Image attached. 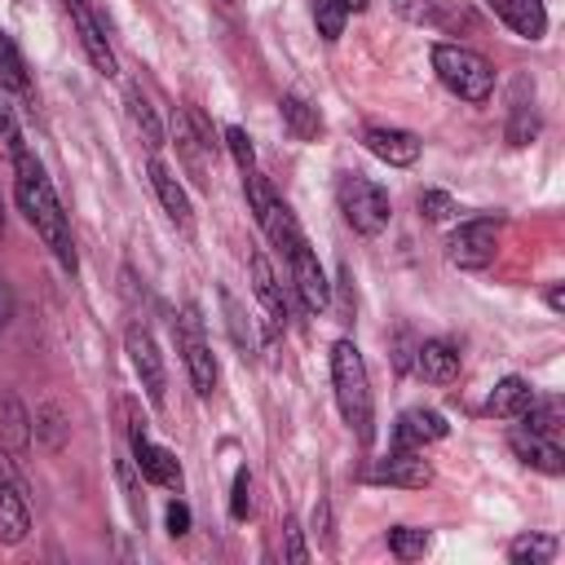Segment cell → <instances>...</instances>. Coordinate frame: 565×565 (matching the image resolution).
Listing matches in <instances>:
<instances>
[{
	"label": "cell",
	"mask_w": 565,
	"mask_h": 565,
	"mask_svg": "<svg viewBox=\"0 0 565 565\" xmlns=\"http://www.w3.org/2000/svg\"><path fill=\"white\" fill-rule=\"evenodd\" d=\"M13 168H18V181H13V190H18V207L26 212V221L35 225V234L49 243V252L57 256V265L75 274V238H71V221H66V212H62V203H57V194H53L44 168L35 163L31 150H18V154H13Z\"/></svg>",
	"instance_id": "cell-1"
},
{
	"label": "cell",
	"mask_w": 565,
	"mask_h": 565,
	"mask_svg": "<svg viewBox=\"0 0 565 565\" xmlns=\"http://www.w3.org/2000/svg\"><path fill=\"white\" fill-rule=\"evenodd\" d=\"M331 384H335V402H340L344 424L358 428L362 441H371V380H366V362H362L353 340L331 344Z\"/></svg>",
	"instance_id": "cell-2"
},
{
	"label": "cell",
	"mask_w": 565,
	"mask_h": 565,
	"mask_svg": "<svg viewBox=\"0 0 565 565\" xmlns=\"http://www.w3.org/2000/svg\"><path fill=\"white\" fill-rule=\"evenodd\" d=\"M433 71L437 79L463 97V102H486L494 93V71L490 62L477 53V49H463V44H433Z\"/></svg>",
	"instance_id": "cell-3"
},
{
	"label": "cell",
	"mask_w": 565,
	"mask_h": 565,
	"mask_svg": "<svg viewBox=\"0 0 565 565\" xmlns=\"http://www.w3.org/2000/svg\"><path fill=\"white\" fill-rule=\"evenodd\" d=\"M177 349L185 358V371H190L194 393L199 397H212V388H216V358H212V344L203 335V318H199L194 305H185L181 318H177Z\"/></svg>",
	"instance_id": "cell-4"
},
{
	"label": "cell",
	"mask_w": 565,
	"mask_h": 565,
	"mask_svg": "<svg viewBox=\"0 0 565 565\" xmlns=\"http://www.w3.org/2000/svg\"><path fill=\"white\" fill-rule=\"evenodd\" d=\"M340 212L358 234H380L388 225V194L366 177L340 181Z\"/></svg>",
	"instance_id": "cell-5"
},
{
	"label": "cell",
	"mask_w": 565,
	"mask_h": 565,
	"mask_svg": "<svg viewBox=\"0 0 565 565\" xmlns=\"http://www.w3.org/2000/svg\"><path fill=\"white\" fill-rule=\"evenodd\" d=\"M494 247H499V230L494 221H463L450 238H446V260L459 265V269H486L494 260Z\"/></svg>",
	"instance_id": "cell-6"
},
{
	"label": "cell",
	"mask_w": 565,
	"mask_h": 565,
	"mask_svg": "<svg viewBox=\"0 0 565 565\" xmlns=\"http://www.w3.org/2000/svg\"><path fill=\"white\" fill-rule=\"evenodd\" d=\"M128 358H132V371L150 397V406H163V393H168V375H163V358H159V344L146 327H128Z\"/></svg>",
	"instance_id": "cell-7"
},
{
	"label": "cell",
	"mask_w": 565,
	"mask_h": 565,
	"mask_svg": "<svg viewBox=\"0 0 565 565\" xmlns=\"http://www.w3.org/2000/svg\"><path fill=\"white\" fill-rule=\"evenodd\" d=\"M287 260H291V282H296V296H300V305H305L309 313H322V309L331 305V282L322 278V269H318V256L309 252V243L300 238V243L287 252Z\"/></svg>",
	"instance_id": "cell-8"
},
{
	"label": "cell",
	"mask_w": 565,
	"mask_h": 565,
	"mask_svg": "<svg viewBox=\"0 0 565 565\" xmlns=\"http://www.w3.org/2000/svg\"><path fill=\"white\" fill-rule=\"evenodd\" d=\"M132 463H137V472L146 481H154L163 490H181V463H177V455L168 446H154L141 424H132Z\"/></svg>",
	"instance_id": "cell-9"
},
{
	"label": "cell",
	"mask_w": 565,
	"mask_h": 565,
	"mask_svg": "<svg viewBox=\"0 0 565 565\" xmlns=\"http://www.w3.org/2000/svg\"><path fill=\"white\" fill-rule=\"evenodd\" d=\"M66 13H71V22H75V35H79L88 62H93L102 75H115V53H110V44H106V22L88 9V0H66Z\"/></svg>",
	"instance_id": "cell-10"
},
{
	"label": "cell",
	"mask_w": 565,
	"mask_h": 565,
	"mask_svg": "<svg viewBox=\"0 0 565 565\" xmlns=\"http://www.w3.org/2000/svg\"><path fill=\"white\" fill-rule=\"evenodd\" d=\"M512 455L521 459V463H530V468H539V472H547V477H556V472H565V450H561V441L556 437H547V433H534V428H512Z\"/></svg>",
	"instance_id": "cell-11"
},
{
	"label": "cell",
	"mask_w": 565,
	"mask_h": 565,
	"mask_svg": "<svg viewBox=\"0 0 565 565\" xmlns=\"http://www.w3.org/2000/svg\"><path fill=\"white\" fill-rule=\"evenodd\" d=\"M371 481H375V486L419 490V486L433 481V468H428V459H424L419 450H393L388 459H380V463L371 468Z\"/></svg>",
	"instance_id": "cell-12"
},
{
	"label": "cell",
	"mask_w": 565,
	"mask_h": 565,
	"mask_svg": "<svg viewBox=\"0 0 565 565\" xmlns=\"http://www.w3.org/2000/svg\"><path fill=\"white\" fill-rule=\"evenodd\" d=\"M441 437H446V419L437 411H428V406L402 411V419L393 428V446L397 450H424L428 441H441Z\"/></svg>",
	"instance_id": "cell-13"
},
{
	"label": "cell",
	"mask_w": 565,
	"mask_h": 565,
	"mask_svg": "<svg viewBox=\"0 0 565 565\" xmlns=\"http://www.w3.org/2000/svg\"><path fill=\"white\" fill-rule=\"evenodd\" d=\"M490 9H494V18L512 31V35H521V40H543V31H547V9H543V0H486Z\"/></svg>",
	"instance_id": "cell-14"
},
{
	"label": "cell",
	"mask_w": 565,
	"mask_h": 565,
	"mask_svg": "<svg viewBox=\"0 0 565 565\" xmlns=\"http://www.w3.org/2000/svg\"><path fill=\"white\" fill-rule=\"evenodd\" d=\"M366 150L375 154V159H384V163H393V168H411L415 159H419V137L415 132H406V128H366Z\"/></svg>",
	"instance_id": "cell-15"
},
{
	"label": "cell",
	"mask_w": 565,
	"mask_h": 565,
	"mask_svg": "<svg viewBox=\"0 0 565 565\" xmlns=\"http://www.w3.org/2000/svg\"><path fill=\"white\" fill-rule=\"evenodd\" d=\"M172 141H177V150H181L185 168H190L199 181H207V159H203V150H207V154H216V146H212L203 132H199L194 115H185V110H172Z\"/></svg>",
	"instance_id": "cell-16"
},
{
	"label": "cell",
	"mask_w": 565,
	"mask_h": 565,
	"mask_svg": "<svg viewBox=\"0 0 565 565\" xmlns=\"http://www.w3.org/2000/svg\"><path fill=\"white\" fill-rule=\"evenodd\" d=\"M508 141L512 146H525L534 132H539V115H534V79H512V102H508Z\"/></svg>",
	"instance_id": "cell-17"
},
{
	"label": "cell",
	"mask_w": 565,
	"mask_h": 565,
	"mask_svg": "<svg viewBox=\"0 0 565 565\" xmlns=\"http://www.w3.org/2000/svg\"><path fill=\"white\" fill-rule=\"evenodd\" d=\"M415 366H419V375L428 384H450L459 375V349L446 344V340H424L415 349Z\"/></svg>",
	"instance_id": "cell-18"
},
{
	"label": "cell",
	"mask_w": 565,
	"mask_h": 565,
	"mask_svg": "<svg viewBox=\"0 0 565 565\" xmlns=\"http://www.w3.org/2000/svg\"><path fill=\"white\" fill-rule=\"evenodd\" d=\"M150 185H154V194H159V203H163V212L172 216V225H181V230H190L194 225V212H190V199H185V190L177 185V177L159 163V159H150Z\"/></svg>",
	"instance_id": "cell-19"
},
{
	"label": "cell",
	"mask_w": 565,
	"mask_h": 565,
	"mask_svg": "<svg viewBox=\"0 0 565 565\" xmlns=\"http://www.w3.org/2000/svg\"><path fill=\"white\" fill-rule=\"evenodd\" d=\"M256 221H260V230L269 234V243H274L282 256H287V252H291V247L305 238V234H300V225H296V216H291V207H287L278 194L269 199V207H265Z\"/></svg>",
	"instance_id": "cell-20"
},
{
	"label": "cell",
	"mask_w": 565,
	"mask_h": 565,
	"mask_svg": "<svg viewBox=\"0 0 565 565\" xmlns=\"http://www.w3.org/2000/svg\"><path fill=\"white\" fill-rule=\"evenodd\" d=\"M530 402H534V388H530L521 375H508V380H499V384H494V393H490L486 411H490V415H499V419H521V415L530 411Z\"/></svg>",
	"instance_id": "cell-21"
},
{
	"label": "cell",
	"mask_w": 565,
	"mask_h": 565,
	"mask_svg": "<svg viewBox=\"0 0 565 565\" xmlns=\"http://www.w3.org/2000/svg\"><path fill=\"white\" fill-rule=\"evenodd\" d=\"M26 530H31L26 499L18 494L13 481H0V543H22Z\"/></svg>",
	"instance_id": "cell-22"
},
{
	"label": "cell",
	"mask_w": 565,
	"mask_h": 565,
	"mask_svg": "<svg viewBox=\"0 0 565 565\" xmlns=\"http://www.w3.org/2000/svg\"><path fill=\"white\" fill-rule=\"evenodd\" d=\"M252 282H256L260 305L269 309V322H274V327H282V322H287V305H282V287H278L274 265H269V256H265V252H256V256H252Z\"/></svg>",
	"instance_id": "cell-23"
},
{
	"label": "cell",
	"mask_w": 565,
	"mask_h": 565,
	"mask_svg": "<svg viewBox=\"0 0 565 565\" xmlns=\"http://www.w3.org/2000/svg\"><path fill=\"white\" fill-rule=\"evenodd\" d=\"M124 102H128V119H132V128L141 132L146 150H159V146H163V128H159L154 106H150V97L141 93V84H128V88H124Z\"/></svg>",
	"instance_id": "cell-24"
},
{
	"label": "cell",
	"mask_w": 565,
	"mask_h": 565,
	"mask_svg": "<svg viewBox=\"0 0 565 565\" xmlns=\"http://www.w3.org/2000/svg\"><path fill=\"white\" fill-rule=\"evenodd\" d=\"M282 124L291 128V137H296V141H313V137L322 132L318 106H309V102H305V97H296V93H287V97H282Z\"/></svg>",
	"instance_id": "cell-25"
},
{
	"label": "cell",
	"mask_w": 565,
	"mask_h": 565,
	"mask_svg": "<svg viewBox=\"0 0 565 565\" xmlns=\"http://www.w3.org/2000/svg\"><path fill=\"white\" fill-rule=\"evenodd\" d=\"M450 9H455V0H393V13L415 26H437L450 18Z\"/></svg>",
	"instance_id": "cell-26"
},
{
	"label": "cell",
	"mask_w": 565,
	"mask_h": 565,
	"mask_svg": "<svg viewBox=\"0 0 565 565\" xmlns=\"http://www.w3.org/2000/svg\"><path fill=\"white\" fill-rule=\"evenodd\" d=\"M35 437H40L49 450H62V446H66L71 424H66V411H62L57 402H49V406L35 411Z\"/></svg>",
	"instance_id": "cell-27"
},
{
	"label": "cell",
	"mask_w": 565,
	"mask_h": 565,
	"mask_svg": "<svg viewBox=\"0 0 565 565\" xmlns=\"http://www.w3.org/2000/svg\"><path fill=\"white\" fill-rule=\"evenodd\" d=\"M221 309H225V327H230V335H234V344L243 349V358L252 353V344H256V335H252V322H247V309L238 305V296L230 291V287H221Z\"/></svg>",
	"instance_id": "cell-28"
},
{
	"label": "cell",
	"mask_w": 565,
	"mask_h": 565,
	"mask_svg": "<svg viewBox=\"0 0 565 565\" xmlns=\"http://www.w3.org/2000/svg\"><path fill=\"white\" fill-rule=\"evenodd\" d=\"M508 556L516 561V565H547L552 556H556V539H547V534H521V539H512V547H508Z\"/></svg>",
	"instance_id": "cell-29"
},
{
	"label": "cell",
	"mask_w": 565,
	"mask_h": 565,
	"mask_svg": "<svg viewBox=\"0 0 565 565\" xmlns=\"http://www.w3.org/2000/svg\"><path fill=\"white\" fill-rule=\"evenodd\" d=\"M428 530H411V525H397V530H388V552L397 556V561H419L424 552H428Z\"/></svg>",
	"instance_id": "cell-30"
},
{
	"label": "cell",
	"mask_w": 565,
	"mask_h": 565,
	"mask_svg": "<svg viewBox=\"0 0 565 565\" xmlns=\"http://www.w3.org/2000/svg\"><path fill=\"white\" fill-rule=\"evenodd\" d=\"M0 415H4V424H0L4 441H9L13 450H22V446H26V437H31V428H26V411H22L13 397H4V402H0Z\"/></svg>",
	"instance_id": "cell-31"
},
{
	"label": "cell",
	"mask_w": 565,
	"mask_h": 565,
	"mask_svg": "<svg viewBox=\"0 0 565 565\" xmlns=\"http://www.w3.org/2000/svg\"><path fill=\"white\" fill-rule=\"evenodd\" d=\"M0 84L26 88V66H22V57H18V49H13V40L4 31H0Z\"/></svg>",
	"instance_id": "cell-32"
},
{
	"label": "cell",
	"mask_w": 565,
	"mask_h": 565,
	"mask_svg": "<svg viewBox=\"0 0 565 565\" xmlns=\"http://www.w3.org/2000/svg\"><path fill=\"white\" fill-rule=\"evenodd\" d=\"M0 150L13 159L18 150H26L22 146V128H18V115H13V106L4 102V93H0Z\"/></svg>",
	"instance_id": "cell-33"
},
{
	"label": "cell",
	"mask_w": 565,
	"mask_h": 565,
	"mask_svg": "<svg viewBox=\"0 0 565 565\" xmlns=\"http://www.w3.org/2000/svg\"><path fill=\"white\" fill-rule=\"evenodd\" d=\"M313 18H318V31L327 35V40H335L340 31H344V9L335 4V0H313Z\"/></svg>",
	"instance_id": "cell-34"
},
{
	"label": "cell",
	"mask_w": 565,
	"mask_h": 565,
	"mask_svg": "<svg viewBox=\"0 0 565 565\" xmlns=\"http://www.w3.org/2000/svg\"><path fill=\"white\" fill-rule=\"evenodd\" d=\"M419 212H424L428 221H446V216L455 212V199H450L446 190H424V194H419Z\"/></svg>",
	"instance_id": "cell-35"
},
{
	"label": "cell",
	"mask_w": 565,
	"mask_h": 565,
	"mask_svg": "<svg viewBox=\"0 0 565 565\" xmlns=\"http://www.w3.org/2000/svg\"><path fill=\"white\" fill-rule=\"evenodd\" d=\"M225 146H230V154L238 159V168L252 172V163H256V154H252V137H247L243 128H225Z\"/></svg>",
	"instance_id": "cell-36"
},
{
	"label": "cell",
	"mask_w": 565,
	"mask_h": 565,
	"mask_svg": "<svg viewBox=\"0 0 565 565\" xmlns=\"http://www.w3.org/2000/svg\"><path fill=\"white\" fill-rule=\"evenodd\" d=\"M247 512H252V481H247V472H238L234 477V494H230V516L243 521Z\"/></svg>",
	"instance_id": "cell-37"
},
{
	"label": "cell",
	"mask_w": 565,
	"mask_h": 565,
	"mask_svg": "<svg viewBox=\"0 0 565 565\" xmlns=\"http://www.w3.org/2000/svg\"><path fill=\"white\" fill-rule=\"evenodd\" d=\"M119 486H124V494H128V508H132V516L141 521V494H137V481H132V463H128V459L119 463Z\"/></svg>",
	"instance_id": "cell-38"
},
{
	"label": "cell",
	"mask_w": 565,
	"mask_h": 565,
	"mask_svg": "<svg viewBox=\"0 0 565 565\" xmlns=\"http://www.w3.org/2000/svg\"><path fill=\"white\" fill-rule=\"evenodd\" d=\"M185 530H190V508H185L181 499H172V503H168V534L181 539Z\"/></svg>",
	"instance_id": "cell-39"
},
{
	"label": "cell",
	"mask_w": 565,
	"mask_h": 565,
	"mask_svg": "<svg viewBox=\"0 0 565 565\" xmlns=\"http://www.w3.org/2000/svg\"><path fill=\"white\" fill-rule=\"evenodd\" d=\"M287 561H309V552H305V543H300V530H296V521H287Z\"/></svg>",
	"instance_id": "cell-40"
},
{
	"label": "cell",
	"mask_w": 565,
	"mask_h": 565,
	"mask_svg": "<svg viewBox=\"0 0 565 565\" xmlns=\"http://www.w3.org/2000/svg\"><path fill=\"white\" fill-rule=\"evenodd\" d=\"M13 318V296H9V287H4V278H0V327Z\"/></svg>",
	"instance_id": "cell-41"
},
{
	"label": "cell",
	"mask_w": 565,
	"mask_h": 565,
	"mask_svg": "<svg viewBox=\"0 0 565 565\" xmlns=\"http://www.w3.org/2000/svg\"><path fill=\"white\" fill-rule=\"evenodd\" d=\"M547 309H556V313L565 309V296H561V287H552V291H547Z\"/></svg>",
	"instance_id": "cell-42"
},
{
	"label": "cell",
	"mask_w": 565,
	"mask_h": 565,
	"mask_svg": "<svg viewBox=\"0 0 565 565\" xmlns=\"http://www.w3.org/2000/svg\"><path fill=\"white\" fill-rule=\"evenodd\" d=\"M335 4H340V9H344V13H362V9H366V4H371V0H335Z\"/></svg>",
	"instance_id": "cell-43"
},
{
	"label": "cell",
	"mask_w": 565,
	"mask_h": 565,
	"mask_svg": "<svg viewBox=\"0 0 565 565\" xmlns=\"http://www.w3.org/2000/svg\"><path fill=\"white\" fill-rule=\"evenodd\" d=\"M221 4H225V9H230V4H234V0H221Z\"/></svg>",
	"instance_id": "cell-44"
},
{
	"label": "cell",
	"mask_w": 565,
	"mask_h": 565,
	"mask_svg": "<svg viewBox=\"0 0 565 565\" xmlns=\"http://www.w3.org/2000/svg\"><path fill=\"white\" fill-rule=\"evenodd\" d=\"M0 230H4V212H0Z\"/></svg>",
	"instance_id": "cell-45"
},
{
	"label": "cell",
	"mask_w": 565,
	"mask_h": 565,
	"mask_svg": "<svg viewBox=\"0 0 565 565\" xmlns=\"http://www.w3.org/2000/svg\"><path fill=\"white\" fill-rule=\"evenodd\" d=\"M18 4H26V0H18Z\"/></svg>",
	"instance_id": "cell-46"
}]
</instances>
